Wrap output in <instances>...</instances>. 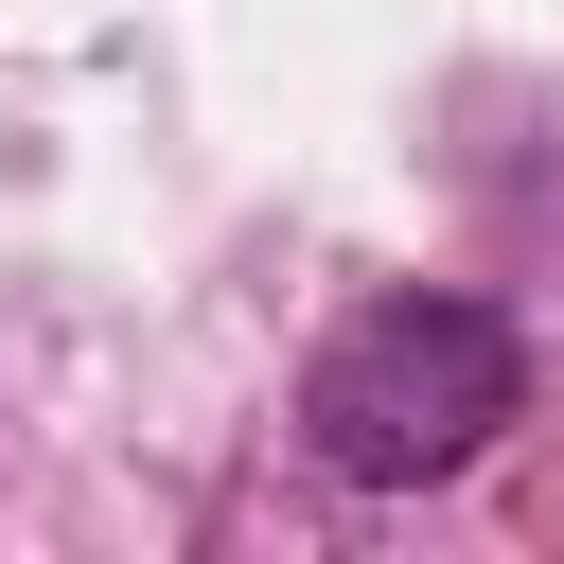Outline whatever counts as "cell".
Wrapping results in <instances>:
<instances>
[{
    "mask_svg": "<svg viewBox=\"0 0 564 564\" xmlns=\"http://www.w3.org/2000/svg\"><path fill=\"white\" fill-rule=\"evenodd\" d=\"M511 405H529L511 317L458 300V282H388V300H352V317L317 335V370H300V458L352 476V494H423V476L494 458Z\"/></svg>",
    "mask_w": 564,
    "mask_h": 564,
    "instance_id": "cell-1",
    "label": "cell"
}]
</instances>
